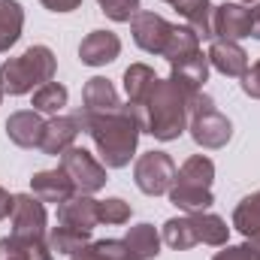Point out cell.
<instances>
[{
	"mask_svg": "<svg viewBox=\"0 0 260 260\" xmlns=\"http://www.w3.org/2000/svg\"><path fill=\"white\" fill-rule=\"evenodd\" d=\"M76 115H79L82 130L94 139L103 167H112V170L127 167L133 151H136L139 133H142L139 112L133 106H121V109L106 112V115H91V112L79 109Z\"/></svg>",
	"mask_w": 260,
	"mask_h": 260,
	"instance_id": "obj_1",
	"label": "cell"
},
{
	"mask_svg": "<svg viewBox=\"0 0 260 260\" xmlns=\"http://www.w3.org/2000/svg\"><path fill=\"white\" fill-rule=\"evenodd\" d=\"M197 94H188L185 88H179L173 79H157L151 94L133 106L139 112L142 133H151L160 142H173L179 139L188 127V106Z\"/></svg>",
	"mask_w": 260,
	"mask_h": 260,
	"instance_id": "obj_2",
	"label": "cell"
},
{
	"mask_svg": "<svg viewBox=\"0 0 260 260\" xmlns=\"http://www.w3.org/2000/svg\"><path fill=\"white\" fill-rule=\"evenodd\" d=\"M55 55L49 46H30L21 58H9L0 67V91L3 94H30L34 88L55 79Z\"/></svg>",
	"mask_w": 260,
	"mask_h": 260,
	"instance_id": "obj_3",
	"label": "cell"
},
{
	"mask_svg": "<svg viewBox=\"0 0 260 260\" xmlns=\"http://www.w3.org/2000/svg\"><path fill=\"white\" fill-rule=\"evenodd\" d=\"M212 182H215V164L203 154H194L182 164V170H176V182L167 191L170 203L182 212H206L215 197H212Z\"/></svg>",
	"mask_w": 260,
	"mask_h": 260,
	"instance_id": "obj_4",
	"label": "cell"
},
{
	"mask_svg": "<svg viewBox=\"0 0 260 260\" xmlns=\"http://www.w3.org/2000/svg\"><path fill=\"white\" fill-rule=\"evenodd\" d=\"M188 127L200 148H224L233 136V124L227 115L218 112L209 94H197L188 106Z\"/></svg>",
	"mask_w": 260,
	"mask_h": 260,
	"instance_id": "obj_5",
	"label": "cell"
},
{
	"mask_svg": "<svg viewBox=\"0 0 260 260\" xmlns=\"http://www.w3.org/2000/svg\"><path fill=\"white\" fill-rule=\"evenodd\" d=\"M133 179H136V188L142 194L160 197L176 182V164L167 151H145L133 167Z\"/></svg>",
	"mask_w": 260,
	"mask_h": 260,
	"instance_id": "obj_6",
	"label": "cell"
},
{
	"mask_svg": "<svg viewBox=\"0 0 260 260\" xmlns=\"http://www.w3.org/2000/svg\"><path fill=\"white\" fill-rule=\"evenodd\" d=\"M61 170L70 176L79 194H97L106 185V167L85 148L73 145L61 154Z\"/></svg>",
	"mask_w": 260,
	"mask_h": 260,
	"instance_id": "obj_7",
	"label": "cell"
},
{
	"mask_svg": "<svg viewBox=\"0 0 260 260\" xmlns=\"http://www.w3.org/2000/svg\"><path fill=\"white\" fill-rule=\"evenodd\" d=\"M12 236L21 242H43L46 236V206L34 194H18L12 203Z\"/></svg>",
	"mask_w": 260,
	"mask_h": 260,
	"instance_id": "obj_8",
	"label": "cell"
},
{
	"mask_svg": "<svg viewBox=\"0 0 260 260\" xmlns=\"http://www.w3.org/2000/svg\"><path fill=\"white\" fill-rule=\"evenodd\" d=\"M173 27H176V24H170L167 18H160V15H154V12H142V9L130 18V30H133L136 46H139L142 52L160 55V58H164V52H167V43H170V37H173Z\"/></svg>",
	"mask_w": 260,
	"mask_h": 260,
	"instance_id": "obj_9",
	"label": "cell"
},
{
	"mask_svg": "<svg viewBox=\"0 0 260 260\" xmlns=\"http://www.w3.org/2000/svg\"><path fill=\"white\" fill-rule=\"evenodd\" d=\"M212 30L215 40H245L251 37V9L245 3H221L212 9Z\"/></svg>",
	"mask_w": 260,
	"mask_h": 260,
	"instance_id": "obj_10",
	"label": "cell"
},
{
	"mask_svg": "<svg viewBox=\"0 0 260 260\" xmlns=\"http://www.w3.org/2000/svg\"><path fill=\"white\" fill-rule=\"evenodd\" d=\"M43 133H46V121L40 118L37 109H21V112H12L6 118V136L18 148H40Z\"/></svg>",
	"mask_w": 260,
	"mask_h": 260,
	"instance_id": "obj_11",
	"label": "cell"
},
{
	"mask_svg": "<svg viewBox=\"0 0 260 260\" xmlns=\"http://www.w3.org/2000/svg\"><path fill=\"white\" fill-rule=\"evenodd\" d=\"M118 55H121V40L112 30H91L79 46V58L88 67H106Z\"/></svg>",
	"mask_w": 260,
	"mask_h": 260,
	"instance_id": "obj_12",
	"label": "cell"
},
{
	"mask_svg": "<svg viewBox=\"0 0 260 260\" xmlns=\"http://www.w3.org/2000/svg\"><path fill=\"white\" fill-rule=\"evenodd\" d=\"M97 203L100 200H91V194H73L67 203L58 206V224H67V227H76V230H88L91 233L100 224Z\"/></svg>",
	"mask_w": 260,
	"mask_h": 260,
	"instance_id": "obj_13",
	"label": "cell"
},
{
	"mask_svg": "<svg viewBox=\"0 0 260 260\" xmlns=\"http://www.w3.org/2000/svg\"><path fill=\"white\" fill-rule=\"evenodd\" d=\"M30 194L37 197V200H43V203H67L73 194H79L76 191V185L70 182V176H67L64 170L58 167V170H46V173H37L34 179H30Z\"/></svg>",
	"mask_w": 260,
	"mask_h": 260,
	"instance_id": "obj_14",
	"label": "cell"
},
{
	"mask_svg": "<svg viewBox=\"0 0 260 260\" xmlns=\"http://www.w3.org/2000/svg\"><path fill=\"white\" fill-rule=\"evenodd\" d=\"M209 67H215L218 73H224V76H245V70H248V55H245V49L239 46V43H233V40H212V49H209Z\"/></svg>",
	"mask_w": 260,
	"mask_h": 260,
	"instance_id": "obj_15",
	"label": "cell"
},
{
	"mask_svg": "<svg viewBox=\"0 0 260 260\" xmlns=\"http://www.w3.org/2000/svg\"><path fill=\"white\" fill-rule=\"evenodd\" d=\"M79 115L73 112V115H55L52 121H46V133H43V151L46 154H64L67 148H73L76 145V136H79Z\"/></svg>",
	"mask_w": 260,
	"mask_h": 260,
	"instance_id": "obj_16",
	"label": "cell"
},
{
	"mask_svg": "<svg viewBox=\"0 0 260 260\" xmlns=\"http://www.w3.org/2000/svg\"><path fill=\"white\" fill-rule=\"evenodd\" d=\"M82 100H85L82 109L91 112V115H106V112L121 109V100H118L115 85H112L109 79H103V76L88 79V85H85V91H82Z\"/></svg>",
	"mask_w": 260,
	"mask_h": 260,
	"instance_id": "obj_17",
	"label": "cell"
},
{
	"mask_svg": "<svg viewBox=\"0 0 260 260\" xmlns=\"http://www.w3.org/2000/svg\"><path fill=\"white\" fill-rule=\"evenodd\" d=\"M170 67H173V76H170V79H173L179 88H185L188 94H200L203 82L209 79V58H206L203 52H197V55L179 61V64H170Z\"/></svg>",
	"mask_w": 260,
	"mask_h": 260,
	"instance_id": "obj_18",
	"label": "cell"
},
{
	"mask_svg": "<svg viewBox=\"0 0 260 260\" xmlns=\"http://www.w3.org/2000/svg\"><path fill=\"white\" fill-rule=\"evenodd\" d=\"M173 6H176V12L188 21V27L194 30L200 40H215V30H212V0H176Z\"/></svg>",
	"mask_w": 260,
	"mask_h": 260,
	"instance_id": "obj_19",
	"label": "cell"
},
{
	"mask_svg": "<svg viewBox=\"0 0 260 260\" xmlns=\"http://www.w3.org/2000/svg\"><path fill=\"white\" fill-rule=\"evenodd\" d=\"M191 221H194V230H197V242L203 245H227V236H230V227L224 218L212 215V212H191Z\"/></svg>",
	"mask_w": 260,
	"mask_h": 260,
	"instance_id": "obj_20",
	"label": "cell"
},
{
	"mask_svg": "<svg viewBox=\"0 0 260 260\" xmlns=\"http://www.w3.org/2000/svg\"><path fill=\"white\" fill-rule=\"evenodd\" d=\"M124 245L136 254L139 260H151L160 254V236L151 224H136L130 227L127 236H124Z\"/></svg>",
	"mask_w": 260,
	"mask_h": 260,
	"instance_id": "obj_21",
	"label": "cell"
},
{
	"mask_svg": "<svg viewBox=\"0 0 260 260\" xmlns=\"http://www.w3.org/2000/svg\"><path fill=\"white\" fill-rule=\"evenodd\" d=\"M154 82H157V76H154V70L148 64H130L127 73H124V91L130 97V106H139L151 94Z\"/></svg>",
	"mask_w": 260,
	"mask_h": 260,
	"instance_id": "obj_22",
	"label": "cell"
},
{
	"mask_svg": "<svg viewBox=\"0 0 260 260\" xmlns=\"http://www.w3.org/2000/svg\"><path fill=\"white\" fill-rule=\"evenodd\" d=\"M233 227L245 239H260V191L248 194L233 212Z\"/></svg>",
	"mask_w": 260,
	"mask_h": 260,
	"instance_id": "obj_23",
	"label": "cell"
},
{
	"mask_svg": "<svg viewBox=\"0 0 260 260\" xmlns=\"http://www.w3.org/2000/svg\"><path fill=\"white\" fill-rule=\"evenodd\" d=\"M70 260H139V257L124 245V239H100V242H91L82 251H76Z\"/></svg>",
	"mask_w": 260,
	"mask_h": 260,
	"instance_id": "obj_24",
	"label": "cell"
},
{
	"mask_svg": "<svg viewBox=\"0 0 260 260\" xmlns=\"http://www.w3.org/2000/svg\"><path fill=\"white\" fill-rule=\"evenodd\" d=\"M21 27H24L21 6L15 0H0V52L15 46V40L21 37Z\"/></svg>",
	"mask_w": 260,
	"mask_h": 260,
	"instance_id": "obj_25",
	"label": "cell"
},
{
	"mask_svg": "<svg viewBox=\"0 0 260 260\" xmlns=\"http://www.w3.org/2000/svg\"><path fill=\"white\" fill-rule=\"evenodd\" d=\"M88 239H91L88 230H76V227H67V224H58V227L49 233L52 251H55V254H70V257H73L76 251H82L85 245H91Z\"/></svg>",
	"mask_w": 260,
	"mask_h": 260,
	"instance_id": "obj_26",
	"label": "cell"
},
{
	"mask_svg": "<svg viewBox=\"0 0 260 260\" xmlns=\"http://www.w3.org/2000/svg\"><path fill=\"white\" fill-rule=\"evenodd\" d=\"M164 242H167L170 248H176V251H188V248L200 245V242H197V230H194L191 215H185V218H170V221L164 224Z\"/></svg>",
	"mask_w": 260,
	"mask_h": 260,
	"instance_id": "obj_27",
	"label": "cell"
},
{
	"mask_svg": "<svg viewBox=\"0 0 260 260\" xmlns=\"http://www.w3.org/2000/svg\"><path fill=\"white\" fill-rule=\"evenodd\" d=\"M197 52H200V37H197L194 30H191L188 24L173 27V37H170V43H167L164 58H167L170 64H179V61L191 58V55H197Z\"/></svg>",
	"mask_w": 260,
	"mask_h": 260,
	"instance_id": "obj_28",
	"label": "cell"
},
{
	"mask_svg": "<svg viewBox=\"0 0 260 260\" xmlns=\"http://www.w3.org/2000/svg\"><path fill=\"white\" fill-rule=\"evenodd\" d=\"M67 88L61 82H46V85H40L37 91H34V109L37 112H46V115H58L61 109L67 106Z\"/></svg>",
	"mask_w": 260,
	"mask_h": 260,
	"instance_id": "obj_29",
	"label": "cell"
},
{
	"mask_svg": "<svg viewBox=\"0 0 260 260\" xmlns=\"http://www.w3.org/2000/svg\"><path fill=\"white\" fill-rule=\"evenodd\" d=\"M97 215L100 224H127L130 221V203H124L121 197H109L97 203Z\"/></svg>",
	"mask_w": 260,
	"mask_h": 260,
	"instance_id": "obj_30",
	"label": "cell"
},
{
	"mask_svg": "<svg viewBox=\"0 0 260 260\" xmlns=\"http://www.w3.org/2000/svg\"><path fill=\"white\" fill-rule=\"evenodd\" d=\"M97 3H100L103 15L112 18V21H118V24L130 21L139 12V0H97Z\"/></svg>",
	"mask_w": 260,
	"mask_h": 260,
	"instance_id": "obj_31",
	"label": "cell"
},
{
	"mask_svg": "<svg viewBox=\"0 0 260 260\" xmlns=\"http://www.w3.org/2000/svg\"><path fill=\"white\" fill-rule=\"evenodd\" d=\"M212 260H260V239H245L242 245H221Z\"/></svg>",
	"mask_w": 260,
	"mask_h": 260,
	"instance_id": "obj_32",
	"label": "cell"
},
{
	"mask_svg": "<svg viewBox=\"0 0 260 260\" xmlns=\"http://www.w3.org/2000/svg\"><path fill=\"white\" fill-rule=\"evenodd\" d=\"M0 260H30V257H27L24 245L15 236H6V239H0Z\"/></svg>",
	"mask_w": 260,
	"mask_h": 260,
	"instance_id": "obj_33",
	"label": "cell"
},
{
	"mask_svg": "<svg viewBox=\"0 0 260 260\" xmlns=\"http://www.w3.org/2000/svg\"><path fill=\"white\" fill-rule=\"evenodd\" d=\"M242 91H245L248 97L260 100V61L245 70V76H242Z\"/></svg>",
	"mask_w": 260,
	"mask_h": 260,
	"instance_id": "obj_34",
	"label": "cell"
},
{
	"mask_svg": "<svg viewBox=\"0 0 260 260\" xmlns=\"http://www.w3.org/2000/svg\"><path fill=\"white\" fill-rule=\"evenodd\" d=\"M40 3L52 12H73V9L82 6V0H40Z\"/></svg>",
	"mask_w": 260,
	"mask_h": 260,
	"instance_id": "obj_35",
	"label": "cell"
},
{
	"mask_svg": "<svg viewBox=\"0 0 260 260\" xmlns=\"http://www.w3.org/2000/svg\"><path fill=\"white\" fill-rule=\"evenodd\" d=\"M12 203H15V197H9L3 188H0V218H6V215L12 212Z\"/></svg>",
	"mask_w": 260,
	"mask_h": 260,
	"instance_id": "obj_36",
	"label": "cell"
},
{
	"mask_svg": "<svg viewBox=\"0 0 260 260\" xmlns=\"http://www.w3.org/2000/svg\"><path fill=\"white\" fill-rule=\"evenodd\" d=\"M251 37L260 40V3L251 9Z\"/></svg>",
	"mask_w": 260,
	"mask_h": 260,
	"instance_id": "obj_37",
	"label": "cell"
},
{
	"mask_svg": "<svg viewBox=\"0 0 260 260\" xmlns=\"http://www.w3.org/2000/svg\"><path fill=\"white\" fill-rule=\"evenodd\" d=\"M164 3H176V0H164Z\"/></svg>",
	"mask_w": 260,
	"mask_h": 260,
	"instance_id": "obj_38",
	"label": "cell"
},
{
	"mask_svg": "<svg viewBox=\"0 0 260 260\" xmlns=\"http://www.w3.org/2000/svg\"><path fill=\"white\" fill-rule=\"evenodd\" d=\"M0 100H3V91H0Z\"/></svg>",
	"mask_w": 260,
	"mask_h": 260,
	"instance_id": "obj_39",
	"label": "cell"
},
{
	"mask_svg": "<svg viewBox=\"0 0 260 260\" xmlns=\"http://www.w3.org/2000/svg\"><path fill=\"white\" fill-rule=\"evenodd\" d=\"M242 3H251V0H242Z\"/></svg>",
	"mask_w": 260,
	"mask_h": 260,
	"instance_id": "obj_40",
	"label": "cell"
}]
</instances>
